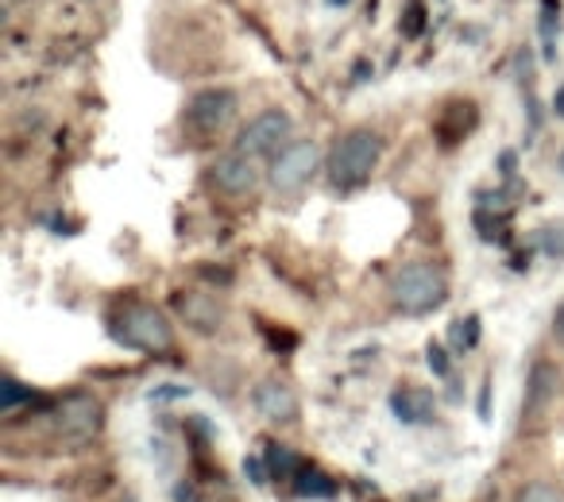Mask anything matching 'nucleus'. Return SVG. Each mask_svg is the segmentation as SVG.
Segmentation results:
<instances>
[{
	"label": "nucleus",
	"mask_w": 564,
	"mask_h": 502,
	"mask_svg": "<svg viewBox=\"0 0 564 502\" xmlns=\"http://www.w3.org/2000/svg\"><path fill=\"white\" fill-rule=\"evenodd\" d=\"M379 159H383V135L376 128H348L345 135H337L329 151V182L340 194H352V189L368 186L371 174L379 171Z\"/></svg>",
	"instance_id": "nucleus-1"
},
{
	"label": "nucleus",
	"mask_w": 564,
	"mask_h": 502,
	"mask_svg": "<svg viewBox=\"0 0 564 502\" xmlns=\"http://www.w3.org/2000/svg\"><path fill=\"white\" fill-rule=\"evenodd\" d=\"M329 4H348V0H329Z\"/></svg>",
	"instance_id": "nucleus-19"
},
{
	"label": "nucleus",
	"mask_w": 564,
	"mask_h": 502,
	"mask_svg": "<svg viewBox=\"0 0 564 502\" xmlns=\"http://www.w3.org/2000/svg\"><path fill=\"white\" fill-rule=\"evenodd\" d=\"M553 340L564 348V302L556 306V314H553Z\"/></svg>",
	"instance_id": "nucleus-17"
},
{
	"label": "nucleus",
	"mask_w": 564,
	"mask_h": 502,
	"mask_svg": "<svg viewBox=\"0 0 564 502\" xmlns=\"http://www.w3.org/2000/svg\"><path fill=\"white\" fill-rule=\"evenodd\" d=\"M32 399L35 394L28 391V386H20L12 375H4V386H0V410H4V414H12V410L24 406V402H32Z\"/></svg>",
	"instance_id": "nucleus-15"
},
{
	"label": "nucleus",
	"mask_w": 564,
	"mask_h": 502,
	"mask_svg": "<svg viewBox=\"0 0 564 502\" xmlns=\"http://www.w3.org/2000/svg\"><path fill=\"white\" fill-rule=\"evenodd\" d=\"M112 337L120 345L135 348L143 356H174L178 337H174V325L163 309L148 306V302H132V306H120L109 321Z\"/></svg>",
	"instance_id": "nucleus-3"
},
{
	"label": "nucleus",
	"mask_w": 564,
	"mask_h": 502,
	"mask_svg": "<svg viewBox=\"0 0 564 502\" xmlns=\"http://www.w3.org/2000/svg\"><path fill=\"white\" fill-rule=\"evenodd\" d=\"M556 117H564V89H556V101H553Z\"/></svg>",
	"instance_id": "nucleus-18"
},
{
	"label": "nucleus",
	"mask_w": 564,
	"mask_h": 502,
	"mask_svg": "<svg viewBox=\"0 0 564 502\" xmlns=\"http://www.w3.org/2000/svg\"><path fill=\"white\" fill-rule=\"evenodd\" d=\"M178 309L189 329H197V332H217L220 317H225V309L213 298H205V294H186V298H178Z\"/></svg>",
	"instance_id": "nucleus-11"
},
{
	"label": "nucleus",
	"mask_w": 564,
	"mask_h": 502,
	"mask_svg": "<svg viewBox=\"0 0 564 502\" xmlns=\"http://www.w3.org/2000/svg\"><path fill=\"white\" fill-rule=\"evenodd\" d=\"M251 406H256L259 417H267L271 425L299 422V399H294L291 386L279 383V379H263V383H256V391H251Z\"/></svg>",
	"instance_id": "nucleus-10"
},
{
	"label": "nucleus",
	"mask_w": 564,
	"mask_h": 502,
	"mask_svg": "<svg viewBox=\"0 0 564 502\" xmlns=\"http://www.w3.org/2000/svg\"><path fill=\"white\" fill-rule=\"evenodd\" d=\"M541 51H545V63L556 58V40H561V0H541Z\"/></svg>",
	"instance_id": "nucleus-13"
},
{
	"label": "nucleus",
	"mask_w": 564,
	"mask_h": 502,
	"mask_svg": "<svg viewBox=\"0 0 564 502\" xmlns=\"http://www.w3.org/2000/svg\"><path fill=\"white\" fill-rule=\"evenodd\" d=\"M514 502H564V494L553 483H545V479H533V483L518 487Z\"/></svg>",
	"instance_id": "nucleus-14"
},
{
	"label": "nucleus",
	"mask_w": 564,
	"mask_h": 502,
	"mask_svg": "<svg viewBox=\"0 0 564 502\" xmlns=\"http://www.w3.org/2000/svg\"><path fill=\"white\" fill-rule=\"evenodd\" d=\"M294 143V120L286 109H263L259 117H251L240 128L232 151L248 159H274L279 151H286Z\"/></svg>",
	"instance_id": "nucleus-4"
},
{
	"label": "nucleus",
	"mask_w": 564,
	"mask_h": 502,
	"mask_svg": "<svg viewBox=\"0 0 564 502\" xmlns=\"http://www.w3.org/2000/svg\"><path fill=\"white\" fill-rule=\"evenodd\" d=\"M448 302V275L433 260H410L391 275V306L406 317L437 314Z\"/></svg>",
	"instance_id": "nucleus-2"
},
{
	"label": "nucleus",
	"mask_w": 564,
	"mask_h": 502,
	"mask_svg": "<svg viewBox=\"0 0 564 502\" xmlns=\"http://www.w3.org/2000/svg\"><path fill=\"white\" fill-rule=\"evenodd\" d=\"M561 163H564V159H561Z\"/></svg>",
	"instance_id": "nucleus-20"
},
{
	"label": "nucleus",
	"mask_w": 564,
	"mask_h": 502,
	"mask_svg": "<svg viewBox=\"0 0 564 502\" xmlns=\"http://www.w3.org/2000/svg\"><path fill=\"white\" fill-rule=\"evenodd\" d=\"M391 406H394V414H399L402 422H410V425L430 422V417H433V394L417 391V386H406V391H394Z\"/></svg>",
	"instance_id": "nucleus-12"
},
{
	"label": "nucleus",
	"mask_w": 564,
	"mask_h": 502,
	"mask_svg": "<svg viewBox=\"0 0 564 502\" xmlns=\"http://www.w3.org/2000/svg\"><path fill=\"white\" fill-rule=\"evenodd\" d=\"M425 356H430V363L437 368V375H448V356H445V348L430 345V352H425Z\"/></svg>",
	"instance_id": "nucleus-16"
},
{
	"label": "nucleus",
	"mask_w": 564,
	"mask_h": 502,
	"mask_svg": "<svg viewBox=\"0 0 564 502\" xmlns=\"http://www.w3.org/2000/svg\"><path fill=\"white\" fill-rule=\"evenodd\" d=\"M209 178L225 197H248V194H256V186H259V166H256V159L240 155V151H228V155L213 159Z\"/></svg>",
	"instance_id": "nucleus-9"
},
{
	"label": "nucleus",
	"mask_w": 564,
	"mask_h": 502,
	"mask_svg": "<svg viewBox=\"0 0 564 502\" xmlns=\"http://www.w3.org/2000/svg\"><path fill=\"white\" fill-rule=\"evenodd\" d=\"M105 410L94 394H70L55 406V429L66 445H89L101 433Z\"/></svg>",
	"instance_id": "nucleus-7"
},
{
	"label": "nucleus",
	"mask_w": 564,
	"mask_h": 502,
	"mask_svg": "<svg viewBox=\"0 0 564 502\" xmlns=\"http://www.w3.org/2000/svg\"><path fill=\"white\" fill-rule=\"evenodd\" d=\"M556 394H561V368L553 360H533L525 375V399H522V433H538V425L549 417Z\"/></svg>",
	"instance_id": "nucleus-8"
},
{
	"label": "nucleus",
	"mask_w": 564,
	"mask_h": 502,
	"mask_svg": "<svg viewBox=\"0 0 564 502\" xmlns=\"http://www.w3.org/2000/svg\"><path fill=\"white\" fill-rule=\"evenodd\" d=\"M236 112H240V97H236L232 89H225V86L197 89L186 105V128L197 140H213V135H220L232 124Z\"/></svg>",
	"instance_id": "nucleus-5"
},
{
	"label": "nucleus",
	"mask_w": 564,
	"mask_h": 502,
	"mask_svg": "<svg viewBox=\"0 0 564 502\" xmlns=\"http://www.w3.org/2000/svg\"><path fill=\"white\" fill-rule=\"evenodd\" d=\"M322 171V148L314 140H294L286 151L271 159V186L279 194H299Z\"/></svg>",
	"instance_id": "nucleus-6"
}]
</instances>
